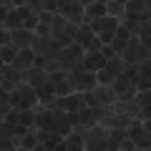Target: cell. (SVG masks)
<instances>
[{"label": "cell", "instance_id": "cell-1", "mask_svg": "<svg viewBox=\"0 0 151 151\" xmlns=\"http://www.w3.org/2000/svg\"><path fill=\"white\" fill-rule=\"evenodd\" d=\"M106 55L101 53V50H98V53H88L86 55V68H91V70H103L106 68Z\"/></svg>", "mask_w": 151, "mask_h": 151}, {"label": "cell", "instance_id": "cell-2", "mask_svg": "<svg viewBox=\"0 0 151 151\" xmlns=\"http://www.w3.org/2000/svg\"><path fill=\"white\" fill-rule=\"evenodd\" d=\"M108 15V5L106 3H91L88 5V18L91 20H101V18Z\"/></svg>", "mask_w": 151, "mask_h": 151}, {"label": "cell", "instance_id": "cell-3", "mask_svg": "<svg viewBox=\"0 0 151 151\" xmlns=\"http://www.w3.org/2000/svg\"><path fill=\"white\" fill-rule=\"evenodd\" d=\"M35 91H38V98H40V101H53V96H55V86L50 81L43 83V86H38Z\"/></svg>", "mask_w": 151, "mask_h": 151}, {"label": "cell", "instance_id": "cell-4", "mask_svg": "<svg viewBox=\"0 0 151 151\" xmlns=\"http://www.w3.org/2000/svg\"><path fill=\"white\" fill-rule=\"evenodd\" d=\"M18 45L15 43H10V45H3V60H5V63H13V60L18 58Z\"/></svg>", "mask_w": 151, "mask_h": 151}, {"label": "cell", "instance_id": "cell-5", "mask_svg": "<svg viewBox=\"0 0 151 151\" xmlns=\"http://www.w3.org/2000/svg\"><path fill=\"white\" fill-rule=\"evenodd\" d=\"M65 108H68V113L81 111V98H78V96H68V98H65Z\"/></svg>", "mask_w": 151, "mask_h": 151}, {"label": "cell", "instance_id": "cell-6", "mask_svg": "<svg viewBox=\"0 0 151 151\" xmlns=\"http://www.w3.org/2000/svg\"><path fill=\"white\" fill-rule=\"evenodd\" d=\"M139 76H141V68H139V65H131V68H126V73H124V78H126V81H139Z\"/></svg>", "mask_w": 151, "mask_h": 151}, {"label": "cell", "instance_id": "cell-7", "mask_svg": "<svg viewBox=\"0 0 151 151\" xmlns=\"http://www.w3.org/2000/svg\"><path fill=\"white\" fill-rule=\"evenodd\" d=\"M33 121H35L33 111H30V108H23V111H20V121H18V124H23V126H30Z\"/></svg>", "mask_w": 151, "mask_h": 151}, {"label": "cell", "instance_id": "cell-8", "mask_svg": "<svg viewBox=\"0 0 151 151\" xmlns=\"http://www.w3.org/2000/svg\"><path fill=\"white\" fill-rule=\"evenodd\" d=\"M141 43H144L146 50L151 48V25H144V28H141Z\"/></svg>", "mask_w": 151, "mask_h": 151}, {"label": "cell", "instance_id": "cell-9", "mask_svg": "<svg viewBox=\"0 0 151 151\" xmlns=\"http://www.w3.org/2000/svg\"><path fill=\"white\" fill-rule=\"evenodd\" d=\"M129 136H131V141H136L139 136H144V124H131L129 126Z\"/></svg>", "mask_w": 151, "mask_h": 151}, {"label": "cell", "instance_id": "cell-10", "mask_svg": "<svg viewBox=\"0 0 151 151\" xmlns=\"http://www.w3.org/2000/svg\"><path fill=\"white\" fill-rule=\"evenodd\" d=\"M129 35H131V30H129L126 25H119V28H116V38H119V40H124V43H126Z\"/></svg>", "mask_w": 151, "mask_h": 151}, {"label": "cell", "instance_id": "cell-11", "mask_svg": "<svg viewBox=\"0 0 151 151\" xmlns=\"http://www.w3.org/2000/svg\"><path fill=\"white\" fill-rule=\"evenodd\" d=\"M15 45H18L20 50L28 48V35H25V33H15Z\"/></svg>", "mask_w": 151, "mask_h": 151}, {"label": "cell", "instance_id": "cell-12", "mask_svg": "<svg viewBox=\"0 0 151 151\" xmlns=\"http://www.w3.org/2000/svg\"><path fill=\"white\" fill-rule=\"evenodd\" d=\"M33 60H35V58H33V50L30 48L20 50V60H18V65H20V63H33Z\"/></svg>", "mask_w": 151, "mask_h": 151}, {"label": "cell", "instance_id": "cell-13", "mask_svg": "<svg viewBox=\"0 0 151 151\" xmlns=\"http://www.w3.org/2000/svg\"><path fill=\"white\" fill-rule=\"evenodd\" d=\"M113 86H116V91L126 93V88H129V81H126L124 76H119V78H116V81H113Z\"/></svg>", "mask_w": 151, "mask_h": 151}, {"label": "cell", "instance_id": "cell-14", "mask_svg": "<svg viewBox=\"0 0 151 151\" xmlns=\"http://www.w3.org/2000/svg\"><path fill=\"white\" fill-rule=\"evenodd\" d=\"M48 81L53 83V86H58V83H63V81H65V76L60 73V70H53V73L48 76Z\"/></svg>", "mask_w": 151, "mask_h": 151}, {"label": "cell", "instance_id": "cell-15", "mask_svg": "<svg viewBox=\"0 0 151 151\" xmlns=\"http://www.w3.org/2000/svg\"><path fill=\"white\" fill-rule=\"evenodd\" d=\"M55 93H58V96H70V83H58V86H55Z\"/></svg>", "mask_w": 151, "mask_h": 151}, {"label": "cell", "instance_id": "cell-16", "mask_svg": "<svg viewBox=\"0 0 151 151\" xmlns=\"http://www.w3.org/2000/svg\"><path fill=\"white\" fill-rule=\"evenodd\" d=\"M111 50H113V53H121V50H126V43L119 40V38H113V40H111Z\"/></svg>", "mask_w": 151, "mask_h": 151}, {"label": "cell", "instance_id": "cell-17", "mask_svg": "<svg viewBox=\"0 0 151 151\" xmlns=\"http://www.w3.org/2000/svg\"><path fill=\"white\" fill-rule=\"evenodd\" d=\"M113 78H116V76H113V73H111V70H106V68H103V70H101V73H98V81H101V83H111V81H113Z\"/></svg>", "mask_w": 151, "mask_h": 151}, {"label": "cell", "instance_id": "cell-18", "mask_svg": "<svg viewBox=\"0 0 151 151\" xmlns=\"http://www.w3.org/2000/svg\"><path fill=\"white\" fill-rule=\"evenodd\" d=\"M5 25H23V20H20L18 13H10V15L5 18Z\"/></svg>", "mask_w": 151, "mask_h": 151}, {"label": "cell", "instance_id": "cell-19", "mask_svg": "<svg viewBox=\"0 0 151 151\" xmlns=\"http://www.w3.org/2000/svg\"><path fill=\"white\" fill-rule=\"evenodd\" d=\"M144 8H146V3H129V5H126V10H129V13H139V15H141V10H144Z\"/></svg>", "mask_w": 151, "mask_h": 151}, {"label": "cell", "instance_id": "cell-20", "mask_svg": "<svg viewBox=\"0 0 151 151\" xmlns=\"http://www.w3.org/2000/svg\"><path fill=\"white\" fill-rule=\"evenodd\" d=\"M23 146H25L28 151H33L38 146V139H35V136H25V139H23Z\"/></svg>", "mask_w": 151, "mask_h": 151}, {"label": "cell", "instance_id": "cell-21", "mask_svg": "<svg viewBox=\"0 0 151 151\" xmlns=\"http://www.w3.org/2000/svg\"><path fill=\"white\" fill-rule=\"evenodd\" d=\"M139 68H141V76H144V78H149V81H151V60H144V63H141Z\"/></svg>", "mask_w": 151, "mask_h": 151}, {"label": "cell", "instance_id": "cell-22", "mask_svg": "<svg viewBox=\"0 0 151 151\" xmlns=\"http://www.w3.org/2000/svg\"><path fill=\"white\" fill-rule=\"evenodd\" d=\"M134 144H136V146H141V149H149V146H151V136H139Z\"/></svg>", "mask_w": 151, "mask_h": 151}, {"label": "cell", "instance_id": "cell-23", "mask_svg": "<svg viewBox=\"0 0 151 151\" xmlns=\"http://www.w3.org/2000/svg\"><path fill=\"white\" fill-rule=\"evenodd\" d=\"M38 25H40V23H38V18H35V15H30L25 23H23V28H25V30H30V28H38Z\"/></svg>", "mask_w": 151, "mask_h": 151}, {"label": "cell", "instance_id": "cell-24", "mask_svg": "<svg viewBox=\"0 0 151 151\" xmlns=\"http://www.w3.org/2000/svg\"><path fill=\"white\" fill-rule=\"evenodd\" d=\"M149 103H151V96H149V93L144 91V93H141V96H139V106L144 108V106H149Z\"/></svg>", "mask_w": 151, "mask_h": 151}, {"label": "cell", "instance_id": "cell-25", "mask_svg": "<svg viewBox=\"0 0 151 151\" xmlns=\"http://www.w3.org/2000/svg\"><path fill=\"white\" fill-rule=\"evenodd\" d=\"M121 149H124V151H134V149H136V144H134L131 139H124V141H121Z\"/></svg>", "mask_w": 151, "mask_h": 151}, {"label": "cell", "instance_id": "cell-26", "mask_svg": "<svg viewBox=\"0 0 151 151\" xmlns=\"http://www.w3.org/2000/svg\"><path fill=\"white\" fill-rule=\"evenodd\" d=\"M83 103H88V106H93V103H96V96H93L91 91H86V93H83Z\"/></svg>", "mask_w": 151, "mask_h": 151}, {"label": "cell", "instance_id": "cell-27", "mask_svg": "<svg viewBox=\"0 0 151 151\" xmlns=\"http://www.w3.org/2000/svg\"><path fill=\"white\" fill-rule=\"evenodd\" d=\"M136 86H139V91H146V88H151V81H149V78H139Z\"/></svg>", "mask_w": 151, "mask_h": 151}, {"label": "cell", "instance_id": "cell-28", "mask_svg": "<svg viewBox=\"0 0 151 151\" xmlns=\"http://www.w3.org/2000/svg\"><path fill=\"white\" fill-rule=\"evenodd\" d=\"M108 139H113V141H124V131H119V129H113L111 131V136Z\"/></svg>", "mask_w": 151, "mask_h": 151}, {"label": "cell", "instance_id": "cell-29", "mask_svg": "<svg viewBox=\"0 0 151 151\" xmlns=\"http://www.w3.org/2000/svg\"><path fill=\"white\" fill-rule=\"evenodd\" d=\"M25 131H28V126H23V124H18L15 129H13V134H15V136H25Z\"/></svg>", "mask_w": 151, "mask_h": 151}, {"label": "cell", "instance_id": "cell-30", "mask_svg": "<svg viewBox=\"0 0 151 151\" xmlns=\"http://www.w3.org/2000/svg\"><path fill=\"white\" fill-rule=\"evenodd\" d=\"M119 10H121V3H108V13H111V15H116Z\"/></svg>", "mask_w": 151, "mask_h": 151}, {"label": "cell", "instance_id": "cell-31", "mask_svg": "<svg viewBox=\"0 0 151 151\" xmlns=\"http://www.w3.org/2000/svg\"><path fill=\"white\" fill-rule=\"evenodd\" d=\"M35 30H38V35H48V33H50V28L45 25V23H40V25H38Z\"/></svg>", "mask_w": 151, "mask_h": 151}, {"label": "cell", "instance_id": "cell-32", "mask_svg": "<svg viewBox=\"0 0 151 151\" xmlns=\"http://www.w3.org/2000/svg\"><path fill=\"white\" fill-rule=\"evenodd\" d=\"M113 38H116V33H101V40H103V43H111Z\"/></svg>", "mask_w": 151, "mask_h": 151}, {"label": "cell", "instance_id": "cell-33", "mask_svg": "<svg viewBox=\"0 0 151 151\" xmlns=\"http://www.w3.org/2000/svg\"><path fill=\"white\" fill-rule=\"evenodd\" d=\"M141 113H144V119H149V121H151V103H149V106H144V108H141Z\"/></svg>", "mask_w": 151, "mask_h": 151}, {"label": "cell", "instance_id": "cell-34", "mask_svg": "<svg viewBox=\"0 0 151 151\" xmlns=\"http://www.w3.org/2000/svg\"><path fill=\"white\" fill-rule=\"evenodd\" d=\"M45 10H50V13L58 10V3H50V0H48V3H45Z\"/></svg>", "mask_w": 151, "mask_h": 151}, {"label": "cell", "instance_id": "cell-35", "mask_svg": "<svg viewBox=\"0 0 151 151\" xmlns=\"http://www.w3.org/2000/svg\"><path fill=\"white\" fill-rule=\"evenodd\" d=\"M68 151H83L81 146H73V144H68Z\"/></svg>", "mask_w": 151, "mask_h": 151}, {"label": "cell", "instance_id": "cell-36", "mask_svg": "<svg viewBox=\"0 0 151 151\" xmlns=\"http://www.w3.org/2000/svg\"><path fill=\"white\" fill-rule=\"evenodd\" d=\"M8 151H15V149H8Z\"/></svg>", "mask_w": 151, "mask_h": 151}]
</instances>
